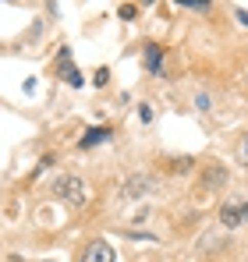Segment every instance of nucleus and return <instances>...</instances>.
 <instances>
[{
  "mask_svg": "<svg viewBox=\"0 0 248 262\" xmlns=\"http://www.w3.org/2000/svg\"><path fill=\"white\" fill-rule=\"evenodd\" d=\"M53 195L60 199V202H68V206H85V184H82V177H71V174H64V177H57L53 181Z\"/></svg>",
  "mask_w": 248,
  "mask_h": 262,
  "instance_id": "f257e3e1",
  "label": "nucleus"
},
{
  "mask_svg": "<svg viewBox=\"0 0 248 262\" xmlns=\"http://www.w3.org/2000/svg\"><path fill=\"white\" fill-rule=\"evenodd\" d=\"M216 220H220L227 230H238V227H245V223H248V199L223 202V206H220V213H216Z\"/></svg>",
  "mask_w": 248,
  "mask_h": 262,
  "instance_id": "f03ea898",
  "label": "nucleus"
},
{
  "mask_svg": "<svg viewBox=\"0 0 248 262\" xmlns=\"http://www.w3.org/2000/svg\"><path fill=\"white\" fill-rule=\"evenodd\" d=\"M68 57H71V50L64 46V50H60V57H57V71H60V78H64L68 85H75V89H78V85L85 82V78L78 75V68H75V64H71Z\"/></svg>",
  "mask_w": 248,
  "mask_h": 262,
  "instance_id": "7ed1b4c3",
  "label": "nucleus"
},
{
  "mask_svg": "<svg viewBox=\"0 0 248 262\" xmlns=\"http://www.w3.org/2000/svg\"><path fill=\"white\" fill-rule=\"evenodd\" d=\"M82 262H114V248L99 237V241H89L82 252Z\"/></svg>",
  "mask_w": 248,
  "mask_h": 262,
  "instance_id": "20e7f679",
  "label": "nucleus"
},
{
  "mask_svg": "<svg viewBox=\"0 0 248 262\" xmlns=\"http://www.w3.org/2000/svg\"><path fill=\"white\" fill-rule=\"evenodd\" d=\"M146 191H153V177L135 174V177H128V181H124V195H128V199H142Z\"/></svg>",
  "mask_w": 248,
  "mask_h": 262,
  "instance_id": "39448f33",
  "label": "nucleus"
},
{
  "mask_svg": "<svg viewBox=\"0 0 248 262\" xmlns=\"http://www.w3.org/2000/svg\"><path fill=\"white\" fill-rule=\"evenodd\" d=\"M146 71L163 75V46L160 43H146Z\"/></svg>",
  "mask_w": 248,
  "mask_h": 262,
  "instance_id": "423d86ee",
  "label": "nucleus"
},
{
  "mask_svg": "<svg viewBox=\"0 0 248 262\" xmlns=\"http://www.w3.org/2000/svg\"><path fill=\"white\" fill-rule=\"evenodd\" d=\"M227 181H231V170H227V167H220V163H213V167L202 170V184H206V188H223Z\"/></svg>",
  "mask_w": 248,
  "mask_h": 262,
  "instance_id": "0eeeda50",
  "label": "nucleus"
},
{
  "mask_svg": "<svg viewBox=\"0 0 248 262\" xmlns=\"http://www.w3.org/2000/svg\"><path fill=\"white\" fill-rule=\"evenodd\" d=\"M107 138H110V128H89L82 138H78V145H82V149H92L96 142H107Z\"/></svg>",
  "mask_w": 248,
  "mask_h": 262,
  "instance_id": "6e6552de",
  "label": "nucleus"
},
{
  "mask_svg": "<svg viewBox=\"0 0 248 262\" xmlns=\"http://www.w3.org/2000/svg\"><path fill=\"white\" fill-rule=\"evenodd\" d=\"M192 167H195V160H192V156H188V160H174V163H170V170H174V174H184V170H192Z\"/></svg>",
  "mask_w": 248,
  "mask_h": 262,
  "instance_id": "1a4fd4ad",
  "label": "nucleus"
},
{
  "mask_svg": "<svg viewBox=\"0 0 248 262\" xmlns=\"http://www.w3.org/2000/svg\"><path fill=\"white\" fill-rule=\"evenodd\" d=\"M92 82H96V85L103 89V85H107V82H110V68H99V71L92 75Z\"/></svg>",
  "mask_w": 248,
  "mask_h": 262,
  "instance_id": "9d476101",
  "label": "nucleus"
},
{
  "mask_svg": "<svg viewBox=\"0 0 248 262\" xmlns=\"http://www.w3.org/2000/svg\"><path fill=\"white\" fill-rule=\"evenodd\" d=\"M135 14H138V7H135V4H124V7H121V18H124V21H131Z\"/></svg>",
  "mask_w": 248,
  "mask_h": 262,
  "instance_id": "9b49d317",
  "label": "nucleus"
},
{
  "mask_svg": "<svg viewBox=\"0 0 248 262\" xmlns=\"http://www.w3.org/2000/svg\"><path fill=\"white\" fill-rule=\"evenodd\" d=\"M238 160H241V163L248 167V135L241 138V149H238Z\"/></svg>",
  "mask_w": 248,
  "mask_h": 262,
  "instance_id": "f8f14e48",
  "label": "nucleus"
},
{
  "mask_svg": "<svg viewBox=\"0 0 248 262\" xmlns=\"http://www.w3.org/2000/svg\"><path fill=\"white\" fill-rule=\"evenodd\" d=\"M195 106H199V110H209V96H206V92L195 96Z\"/></svg>",
  "mask_w": 248,
  "mask_h": 262,
  "instance_id": "ddd939ff",
  "label": "nucleus"
},
{
  "mask_svg": "<svg viewBox=\"0 0 248 262\" xmlns=\"http://www.w3.org/2000/svg\"><path fill=\"white\" fill-rule=\"evenodd\" d=\"M181 7H188V11H209V4H195V0L192 4H181Z\"/></svg>",
  "mask_w": 248,
  "mask_h": 262,
  "instance_id": "4468645a",
  "label": "nucleus"
},
{
  "mask_svg": "<svg viewBox=\"0 0 248 262\" xmlns=\"http://www.w3.org/2000/svg\"><path fill=\"white\" fill-rule=\"evenodd\" d=\"M238 21H241V25H248V11H238Z\"/></svg>",
  "mask_w": 248,
  "mask_h": 262,
  "instance_id": "2eb2a0df",
  "label": "nucleus"
}]
</instances>
